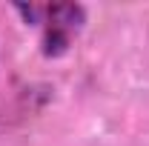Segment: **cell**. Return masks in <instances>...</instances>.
Here are the masks:
<instances>
[{"instance_id":"6da1fadb","label":"cell","mask_w":149,"mask_h":146,"mask_svg":"<svg viewBox=\"0 0 149 146\" xmlns=\"http://www.w3.org/2000/svg\"><path fill=\"white\" fill-rule=\"evenodd\" d=\"M26 20L43 23V55L57 57L69 49L74 35L86 23V9L77 3H55V6H17Z\"/></svg>"}]
</instances>
